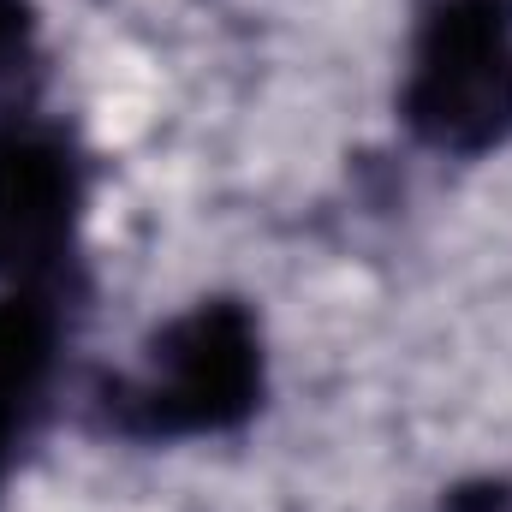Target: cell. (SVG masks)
Instances as JSON below:
<instances>
[{"label": "cell", "mask_w": 512, "mask_h": 512, "mask_svg": "<svg viewBox=\"0 0 512 512\" xmlns=\"http://www.w3.org/2000/svg\"><path fill=\"white\" fill-rule=\"evenodd\" d=\"M262 399V334L233 298H203L173 316L143 370L102 387V417L131 441H185L239 429Z\"/></svg>", "instance_id": "1"}, {"label": "cell", "mask_w": 512, "mask_h": 512, "mask_svg": "<svg viewBox=\"0 0 512 512\" xmlns=\"http://www.w3.org/2000/svg\"><path fill=\"white\" fill-rule=\"evenodd\" d=\"M441 512H512V483H501V477L459 483V489H447Z\"/></svg>", "instance_id": "6"}, {"label": "cell", "mask_w": 512, "mask_h": 512, "mask_svg": "<svg viewBox=\"0 0 512 512\" xmlns=\"http://www.w3.org/2000/svg\"><path fill=\"white\" fill-rule=\"evenodd\" d=\"M30 48H36V12H30V0H0V84L24 72Z\"/></svg>", "instance_id": "5"}, {"label": "cell", "mask_w": 512, "mask_h": 512, "mask_svg": "<svg viewBox=\"0 0 512 512\" xmlns=\"http://www.w3.org/2000/svg\"><path fill=\"white\" fill-rule=\"evenodd\" d=\"M84 179L66 137L36 120L0 126V280L42 286L78 233Z\"/></svg>", "instance_id": "3"}, {"label": "cell", "mask_w": 512, "mask_h": 512, "mask_svg": "<svg viewBox=\"0 0 512 512\" xmlns=\"http://www.w3.org/2000/svg\"><path fill=\"white\" fill-rule=\"evenodd\" d=\"M399 114L441 155L512 143V0H435L423 12Z\"/></svg>", "instance_id": "2"}, {"label": "cell", "mask_w": 512, "mask_h": 512, "mask_svg": "<svg viewBox=\"0 0 512 512\" xmlns=\"http://www.w3.org/2000/svg\"><path fill=\"white\" fill-rule=\"evenodd\" d=\"M60 352V316L42 286H18L0 298V423L24 429V417L42 405Z\"/></svg>", "instance_id": "4"}, {"label": "cell", "mask_w": 512, "mask_h": 512, "mask_svg": "<svg viewBox=\"0 0 512 512\" xmlns=\"http://www.w3.org/2000/svg\"><path fill=\"white\" fill-rule=\"evenodd\" d=\"M12 435H18V429L0 423V483H6V465H12Z\"/></svg>", "instance_id": "7"}]
</instances>
